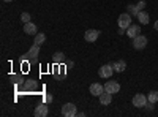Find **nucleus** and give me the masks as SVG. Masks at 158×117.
<instances>
[{
  "label": "nucleus",
  "instance_id": "7",
  "mask_svg": "<svg viewBox=\"0 0 158 117\" xmlns=\"http://www.w3.org/2000/svg\"><path fill=\"white\" fill-rule=\"evenodd\" d=\"M49 112V108H48V103H41V105H38L33 111L35 117H46Z\"/></svg>",
  "mask_w": 158,
  "mask_h": 117
},
{
  "label": "nucleus",
  "instance_id": "23",
  "mask_svg": "<svg viewBox=\"0 0 158 117\" xmlns=\"http://www.w3.org/2000/svg\"><path fill=\"white\" fill-rule=\"evenodd\" d=\"M153 27H155V30H158V21H156V22L153 24Z\"/></svg>",
  "mask_w": 158,
  "mask_h": 117
},
{
  "label": "nucleus",
  "instance_id": "1",
  "mask_svg": "<svg viewBox=\"0 0 158 117\" xmlns=\"http://www.w3.org/2000/svg\"><path fill=\"white\" fill-rule=\"evenodd\" d=\"M76 114H77V111H76V106L73 103H65L62 106V115L63 117H74Z\"/></svg>",
  "mask_w": 158,
  "mask_h": 117
},
{
  "label": "nucleus",
  "instance_id": "14",
  "mask_svg": "<svg viewBox=\"0 0 158 117\" xmlns=\"http://www.w3.org/2000/svg\"><path fill=\"white\" fill-rule=\"evenodd\" d=\"M24 32L27 35H36V25L33 22H27L24 24Z\"/></svg>",
  "mask_w": 158,
  "mask_h": 117
},
{
  "label": "nucleus",
  "instance_id": "5",
  "mask_svg": "<svg viewBox=\"0 0 158 117\" xmlns=\"http://www.w3.org/2000/svg\"><path fill=\"white\" fill-rule=\"evenodd\" d=\"M147 46V38L144 35H138L133 38V48L135 49H144Z\"/></svg>",
  "mask_w": 158,
  "mask_h": 117
},
{
  "label": "nucleus",
  "instance_id": "3",
  "mask_svg": "<svg viewBox=\"0 0 158 117\" xmlns=\"http://www.w3.org/2000/svg\"><path fill=\"white\" fill-rule=\"evenodd\" d=\"M147 101L149 100H147V97L144 94H136L133 97V106H136V108H146Z\"/></svg>",
  "mask_w": 158,
  "mask_h": 117
},
{
  "label": "nucleus",
  "instance_id": "6",
  "mask_svg": "<svg viewBox=\"0 0 158 117\" xmlns=\"http://www.w3.org/2000/svg\"><path fill=\"white\" fill-rule=\"evenodd\" d=\"M98 36H100V30H95V29H90V30H85V41L87 43H95L98 40Z\"/></svg>",
  "mask_w": 158,
  "mask_h": 117
},
{
  "label": "nucleus",
  "instance_id": "10",
  "mask_svg": "<svg viewBox=\"0 0 158 117\" xmlns=\"http://www.w3.org/2000/svg\"><path fill=\"white\" fill-rule=\"evenodd\" d=\"M100 98V103L103 106H106V105H111V101H112V94H109V92H106V90H104V92L98 97Z\"/></svg>",
  "mask_w": 158,
  "mask_h": 117
},
{
  "label": "nucleus",
  "instance_id": "12",
  "mask_svg": "<svg viewBox=\"0 0 158 117\" xmlns=\"http://www.w3.org/2000/svg\"><path fill=\"white\" fill-rule=\"evenodd\" d=\"M40 54V44H33L32 48H30V51L27 54H25V59H29V60H33V59H36V56Z\"/></svg>",
  "mask_w": 158,
  "mask_h": 117
},
{
  "label": "nucleus",
  "instance_id": "18",
  "mask_svg": "<svg viewBox=\"0 0 158 117\" xmlns=\"http://www.w3.org/2000/svg\"><path fill=\"white\" fill-rule=\"evenodd\" d=\"M65 60V56L62 52H56L54 54V63H62Z\"/></svg>",
  "mask_w": 158,
  "mask_h": 117
},
{
  "label": "nucleus",
  "instance_id": "8",
  "mask_svg": "<svg viewBox=\"0 0 158 117\" xmlns=\"http://www.w3.org/2000/svg\"><path fill=\"white\" fill-rule=\"evenodd\" d=\"M104 90L109 94H117L118 90H120V84H118L117 81H108L106 84H104Z\"/></svg>",
  "mask_w": 158,
  "mask_h": 117
},
{
  "label": "nucleus",
  "instance_id": "20",
  "mask_svg": "<svg viewBox=\"0 0 158 117\" xmlns=\"http://www.w3.org/2000/svg\"><path fill=\"white\" fill-rule=\"evenodd\" d=\"M144 6H146V2H139V3L136 5V10H135V11H136V13H138V11H142Z\"/></svg>",
  "mask_w": 158,
  "mask_h": 117
},
{
  "label": "nucleus",
  "instance_id": "17",
  "mask_svg": "<svg viewBox=\"0 0 158 117\" xmlns=\"http://www.w3.org/2000/svg\"><path fill=\"white\" fill-rule=\"evenodd\" d=\"M149 103H156L158 101V92L156 90H152V92H149Z\"/></svg>",
  "mask_w": 158,
  "mask_h": 117
},
{
  "label": "nucleus",
  "instance_id": "19",
  "mask_svg": "<svg viewBox=\"0 0 158 117\" xmlns=\"http://www.w3.org/2000/svg\"><path fill=\"white\" fill-rule=\"evenodd\" d=\"M21 21H22L24 24L30 22V15H29V13H22V15H21Z\"/></svg>",
  "mask_w": 158,
  "mask_h": 117
},
{
  "label": "nucleus",
  "instance_id": "9",
  "mask_svg": "<svg viewBox=\"0 0 158 117\" xmlns=\"http://www.w3.org/2000/svg\"><path fill=\"white\" fill-rule=\"evenodd\" d=\"M90 94L94 95V97H100L103 92H104V86H101V84H98V82H95V84H92L90 86Z\"/></svg>",
  "mask_w": 158,
  "mask_h": 117
},
{
  "label": "nucleus",
  "instance_id": "16",
  "mask_svg": "<svg viewBox=\"0 0 158 117\" xmlns=\"http://www.w3.org/2000/svg\"><path fill=\"white\" fill-rule=\"evenodd\" d=\"M44 40H46V35H44V33H36V35H35V41H33V43L41 46V44L44 43Z\"/></svg>",
  "mask_w": 158,
  "mask_h": 117
},
{
  "label": "nucleus",
  "instance_id": "21",
  "mask_svg": "<svg viewBox=\"0 0 158 117\" xmlns=\"http://www.w3.org/2000/svg\"><path fill=\"white\" fill-rule=\"evenodd\" d=\"M52 100H54V98H52V95H51V94H48V95H44V101L48 103V105H49V103H51Z\"/></svg>",
  "mask_w": 158,
  "mask_h": 117
},
{
  "label": "nucleus",
  "instance_id": "2",
  "mask_svg": "<svg viewBox=\"0 0 158 117\" xmlns=\"http://www.w3.org/2000/svg\"><path fill=\"white\" fill-rule=\"evenodd\" d=\"M117 24H118L120 29H128L131 25V16L128 15V13H122V15L118 16V19H117Z\"/></svg>",
  "mask_w": 158,
  "mask_h": 117
},
{
  "label": "nucleus",
  "instance_id": "4",
  "mask_svg": "<svg viewBox=\"0 0 158 117\" xmlns=\"http://www.w3.org/2000/svg\"><path fill=\"white\" fill-rule=\"evenodd\" d=\"M112 74H114V67L112 65H103V67L98 70V76L104 77V79H106V77H111Z\"/></svg>",
  "mask_w": 158,
  "mask_h": 117
},
{
  "label": "nucleus",
  "instance_id": "11",
  "mask_svg": "<svg viewBox=\"0 0 158 117\" xmlns=\"http://www.w3.org/2000/svg\"><path fill=\"white\" fill-rule=\"evenodd\" d=\"M141 33V27L139 25H136V24H131L130 27H128V30H127V35L130 36V38H135V36H138Z\"/></svg>",
  "mask_w": 158,
  "mask_h": 117
},
{
  "label": "nucleus",
  "instance_id": "24",
  "mask_svg": "<svg viewBox=\"0 0 158 117\" xmlns=\"http://www.w3.org/2000/svg\"><path fill=\"white\" fill-rule=\"evenodd\" d=\"M3 2H8L10 3V2H13V0H3Z\"/></svg>",
  "mask_w": 158,
  "mask_h": 117
},
{
  "label": "nucleus",
  "instance_id": "22",
  "mask_svg": "<svg viewBox=\"0 0 158 117\" xmlns=\"http://www.w3.org/2000/svg\"><path fill=\"white\" fill-rule=\"evenodd\" d=\"M146 108H147V109H149V111H152V109H153V103H150V105H149V106H147V105H146Z\"/></svg>",
  "mask_w": 158,
  "mask_h": 117
},
{
  "label": "nucleus",
  "instance_id": "15",
  "mask_svg": "<svg viewBox=\"0 0 158 117\" xmlns=\"http://www.w3.org/2000/svg\"><path fill=\"white\" fill-rule=\"evenodd\" d=\"M112 67H114V71L122 73V71H125V68H127V63H125L123 60H117V62L112 63Z\"/></svg>",
  "mask_w": 158,
  "mask_h": 117
},
{
  "label": "nucleus",
  "instance_id": "13",
  "mask_svg": "<svg viewBox=\"0 0 158 117\" xmlns=\"http://www.w3.org/2000/svg\"><path fill=\"white\" fill-rule=\"evenodd\" d=\"M136 18H138V21L141 22V24H149V21H150V16H149V13H146V11H138L136 13Z\"/></svg>",
  "mask_w": 158,
  "mask_h": 117
}]
</instances>
